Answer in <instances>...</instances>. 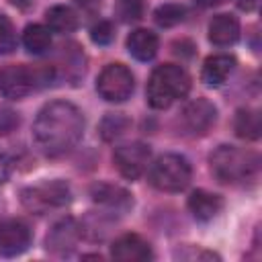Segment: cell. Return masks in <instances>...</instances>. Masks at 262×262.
Here are the masks:
<instances>
[{
    "mask_svg": "<svg viewBox=\"0 0 262 262\" xmlns=\"http://www.w3.org/2000/svg\"><path fill=\"white\" fill-rule=\"evenodd\" d=\"M129 125H131V121H129L125 115H121V113H111V115H106V117L102 119V123H100V135H102V139L113 141V139L121 137V135L127 131Z\"/></svg>",
    "mask_w": 262,
    "mask_h": 262,
    "instance_id": "cell-21",
    "label": "cell"
},
{
    "mask_svg": "<svg viewBox=\"0 0 262 262\" xmlns=\"http://www.w3.org/2000/svg\"><path fill=\"white\" fill-rule=\"evenodd\" d=\"M111 256L115 260H121V262H143V260L151 258V248L141 235L125 233L113 242Z\"/></svg>",
    "mask_w": 262,
    "mask_h": 262,
    "instance_id": "cell-12",
    "label": "cell"
},
{
    "mask_svg": "<svg viewBox=\"0 0 262 262\" xmlns=\"http://www.w3.org/2000/svg\"><path fill=\"white\" fill-rule=\"evenodd\" d=\"M184 14H186V10L180 4H162L156 8L154 18L160 27H174L184 20Z\"/></svg>",
    "mask_w": 262,
    "mask_h": 262,
    "instance_id": "cell-22",
    "label": "cell"
},
{
    "mask_svg": "<svg viewBox=\"0 0 262 262\" xmlns=\"http://www.w3.org/2000/svg\"><path fill=\"white\" fill-rule=\"evenodd\" d=\"M192 168L184 156L164 154L149 168V182L162 192H180L188 186Z\"/></svg>",
    "mask_w": 262,
    "mask_h": 262,
    "instance_id": "cell-5",
    "label": "cell"
},
{
    "mask_svg": "<svg viewBox=\"0 0 262 262\" xmlns=\"http://www.w3.org/2000/svg\"><path fill=\"white\" fill-rule=\"evenodd\" d=\"M82 235V227L78 225V221L74 217H66L59 219L47 233V250L53 254H68L76 248L78 239Z\"/></svg>",
    "mask_w": 262,
    "mask_h": 262,
    "instance_id": "cell-11",
    "label": "cell"
},
{
    "mask_svg": "<svg viewBox=\"0 0 262 262\" xmlns=\"http://www.w3.org/2000/svg\"><path fill=\"white\" fill-rule=\"evenodd\" d=\"M51 68H33L27 63H8L0 70V94L20 100L51 80Z\"/></svg>",
    "mask_w": 262,
    "mask_h": 262,
    "instance_id": "cell-4",
    "label": "cell"
},
{
    "mask_svg": "<svg viewBox=\"0 0 262 262\" xmlns=\"http://www.w3.org/2000/svg\"><path fill=\"white\" fill-rule=\"evenodd\" d=\"M16 47V33L6 14H0V55L10 53Z\"/></svg>",
    "mask_w": 262,
    "mask_h": 262,
    "instance_id": "cell-23",
    "label": "cell"
},
{
    "mask_svg": "<svg viewBox=\"0 0 262 262\" xmlns=\"http://www.w3.org/2000/svg\"><path fill=\"white\" fill-rule=\"evenodd\" d=\"M47 25L55 33H72L78 29V14L66 4H55L45 12Z\"/></svg>",
    "mask_w": 262,
    "mask_h": 262,
    "instance_id": "cell-18",
    "label": "cell"
},
{
    "mask_svg": "<svg viewBox=\"0 0 262 262\" xmlns=\"http://www.w3.org/2000/svg\"><path fill=\"white\" fill-rule=\"evenodd\" d=\"M70 186L63 180H45L20 190V203L31 213H47L70 203Z\"/></svg>",
    "mask_w": 262,
    "mask_h": 262,
    "instance_id": "cell-6",
    "label": "cell"
},
{
    "mask_svg": "<svg viewBox=\"0 0 262 262\" xmlns=\"http://www.w3.org/2000/svg\"><path fill=\"white\" fill-rule=\"evenodd\" d=\"M84 8H98L100 6V0H78Z\"/></svg>",
    "mask_w": 262,
    "mask_h": 262,
    "instance_id": "cell-28",
    "label": "cell"
},
{
    "mask_svg": "<svg viewBox=\"0 0 262 262\" xmlns=\"http://www.w3.org/2000/svg\"><path fill=\"white\" fill-rule=\"evenodd\" d=\"M239 39V20L233 14H215L209 23V41L225 47Z\"/></svg>",
    "mask_w": 262,
    "mask_h": 262,
    "instance_id": "cell-13",
    "label": "cell"
},
{
    "mask_svg": "<svg viewBox=\"0 0 262 262\" xmlns=\"http://www.w3.org/2000/svg\"><path fill=\"white\" fill-rule=\"evenodd\" d=\"M217 121V108L207 98L190 100L180 113V125L188 135H205Z\"/></svg>",
    "mask_w": 262,
    "mask_h": 262,
    "instance_id": "cell-9",
    "label": "cell"
},
{
    "mask_svg": "<svg viewBox=\"0 0 262 262\" xmlns=\"http://www.w3.org/2000/svg\"><path fill=\"white\" fill-rule=\"evenodd\" d=\"M113 160H115V166L121 172V176H125L129 180H137L147 170V164L151 160V151L145 143L133 141V143L119 145L113 154Z\"/></svg>",
    "mask_w": 262,
    "mask_h": 262,
    "instance_id": "cell-8",
    "label": "cell"
},
{
    "mask_svg": "<svg viewBox=\"0 0 262 262\" xmlns=\"http://www.w3.org/2000/svg\"><path fill=\"white\" fill-rule=\"evenodd\" d=\"M119 14L123 20H137L141 16V0H119Z\"/></svg>",
    "mask_w": 262,
    "mask_h": 262,
    "instance_id": "cell-25",
    "label": "cell"
},
{
    "mask_svg": "<svg viewBox=\"0 0 262 262\" xmlns=\"http://www.w3.org/2000/svg\"><path fill=\"white\" fill-rule=\"evenodd\" d=\"M233 129H235V135L242 139H248V141L258 139L262 131L260 113L254 108H239L233 119Z\"/></svg>",
    "mask_w": 262,
    "mask_h": 262,
    "instance_id": "cell-19",
    "label": "cell"
},
{
    "mask_svg": "<svg viewBox=\"0 0 262 262\" xmlns=\"http://www.w3.org/2000/svg\"><path fill=\"white\" fill-rule=\"evenodd\" d=\"M188 90H190V76L186 74V70L176 63H162L151 72L145 94L149 106L168 108L174 100L184 98Z\"/></svg>",
    "mask_w": 262,
    "mask_h": 262,
    "instance_id": "cell-3",
    "label": "cell"
},
{
    "mask_svg": "<svg viewBox=\"0 0 262 262\" xmlns=\"http://www.w3.org/2000/svg\"><path fill=\"white\" fill-rule=\"evenodd\" d=\"M160 47V39L154 31L149 29H135L129 37H127V49L129 53L139 59V61H149L156 57Z\"/></svg>",
    "mask_w": 262,
    "mask_h": 262,
    "instance_id": "cell-16",
    "label": "cell"
},
{
    "mask_svg": "<svg viewBox=\"0 0 262 262\" xmlns=\"http://www.w3.org/2000/svg\"><path fill=\"white\" fill-rule=\"evenodd\" d=\"M92 192V199L100 205H106L111 209H127L133 205L131 201V194L121 188V186H115V184H106V182H100V184H92L90 188Z\"/></svg>",
    "mask_w": 262,
    "mask_h": 262,
    "instance_id": "cell-17",
    "label": "cell"
},
{
    "mask_svg": "<svg viewBox=\"0 0 262 262\" xmlns=\"http://www.w3.org/2000/svg\"><path fill=\"white\" fill-rule=\"evenodd\" d=\"M223 209V199L209 190H194L188 196V211L196 221H211Z\"/></svg>",
    "mask_w": 262,
    "mask_h": 262,
    "instance_id": "cell-14",
    "label": "cell"
},
{
    "mask_svg": "<svg viewBox=\"0 0 262 262\" xmlns=\"http://www.w3.org/2000/svg\"><path fill=\"white\" fill-rule=\"evenodd\" d=\"M237 6L242 10H246V12H250V10H254L258 6V0H237Z\"/></svg>",
    "mask_w": 262,
    "mask_h": 262,
    "instance_id": "cell-27",
    "label": "cell"
},
{
    "mask_svg": "<svg viewBox=\"0 0 262 262\" xmlns=\"http://www.w3.org/2000/svg\"><path fill=\"white\" fill-rule=\"evenodd\" d=\"M31 229L18 219H6L0 223V256L12 258L23 254L31 246Z\"/></svg>",
    "mask_w": 262,
    "mask_h": 262,
    "instance_id": "cell-10",
    "label": "cell"
},
{
    "mask_svg": "<svg viewBox=\"0 0 262 262\" xmlns=\"http://www.w3.org/2000/svg\"><path fill=\"white\" fill-rule=\"evenodd\" d=\"M8 176H10V160H8V156L0 149V184L6 182Z\"/></svg>",
    "mask_w": 262,
    "mask_h": 262,
    "instance_id": "cell-26",
    "label": "cell"
},
{
    "mask_svg": "<svg viewBox=\"0 0 262 262\" xmlns=\"http://www.w3.org/2000/svg\"><path fill=\"white\" fill-rule=\"evenodd\" d=\"M23 45L29 53L41 55L51 47V33L43 25H29L23 33Z\"/></svg>",
    "mask_w": 262,
    "mask_h": 262,
    "instance_id": "cell-20",
    "label": "cell"
},
{
    "mask_svg": "<svg viewBox=\"0 0 262 262\" xmlns=\"http://www.w3.org/2000/svg\"><path fill=\"white\" fill-rule=\"evenodd\" d=\"M211 172L221 184H252L260 174V158L250 149L235 145H219L211 158Z\"/></svg>",
    "mask_w": 262,
    "mask_h": 262,
    "instance_id": "cell-2",
    "label": "cell"
},
{
    "mask_svg": "<svg viewBox=\"0 0 262 262\" xmlns=\"http://www.w3.org/2000/svg\"><path fill=\"white\" fill-rule=\"evenodd\" d=\"M135 88L133 74L123 63H108L96 78V90L106 102H125Z\"/></svg>",
    "mask_w": 262,
    "mask_h": 262,
    "instance_id": "cell-7",
    "label": "cell"
},
{
    "mask_svg": "<svg viewBox=\"0 0 262 262\" xmlns=\"http://www.w3.org/2000/svg\"><path fill=\"white\" fill-rule=\"evenodd\" d=\"M233 68H235V57H231L227 53H217V55H211L205 59L201 78L209 86H221L231 76Z\"/></svg>",
    "mask_w": 262,
    "mask_h": 262,
    "instance_id": "cell-15",
    "label": "cell"
},
{
    "mask_svg": "<svg viewBox=\"0 0 262 262\" xmlns=\"http://www.w3.org/2000/svg\"><path fill=\"white\" fill-rule=\"evenodd\" d=\"M84 133V117L80 108L68 100L45 104L33 125V137L45 156L57 158L76 147Z\"/></svg>",
    "mask_w": 262,
    "mask_h": 262,
    "instance_id": "cell-1",
    "label": "cell"
},
{
    "mask_svg": "<svg viewBox=\"0 0 262 262\" xmlns=\"http://www.w3.org/2000/svg\"><path fill=\"white\" fill-rule=\"evenodd\" d=\"M90 37H92V41L98 43V45H108V43L113 41V37H115V29H113V25H111L108 20H98V23L90 29Z\"/></svg>",
    "mask_w": 262,
    "mask_h": 262,
    "instance_id": "cell-24",
    "label": "cell"
}]
</instances>
